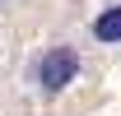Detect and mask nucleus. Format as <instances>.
<instances>
[{
    "mask_svg": "<svg viewBox=\"0 0 121 116\" xmlns=\"http://www.w3.org/2000/svg\"><path fill=\"white\" fill-rule=\"evenodd\" d=\"M79 70H84L79 46L51 42V46H42V56L33 60V88H37L42 98H56V93H65V88L79 79Z\"/></svg>",
    "mask_w": 121,
    "mask_h": 116,
    "instance_id": "nucleus-1",
    "label": "nucleus"
},
{
    "mask_svg": "<svg viewBox=\"0 0 121 116\" xmlns=\"http://www.w3.org/2000/svg\"><path fill=\"white\" fill-rule=\"evenodd\" d=\"M89 37H93L98 46H112V51H121V0L93 14V23H89Z\"/></svg>",
    "mask_w": 121,
    "mask_h": 116,
    "instance_id": "nucleus-2",
    "label": "nucleus"
},
{
    "mask_svg": "<svg viewBox=\"0 0 121 116\" xmlns=\"http://www.w3.org/2000/svg\"><path fill=\"white\" fill-rule=\"evenodd\" d=\"M0 5H5V0H0Z\"/></svg>",
    "mask_w": 121,
    "mask_h": 116,
    "instance_id": "nucleus-3",
    "label": "nucleus"
}]
</instances>
